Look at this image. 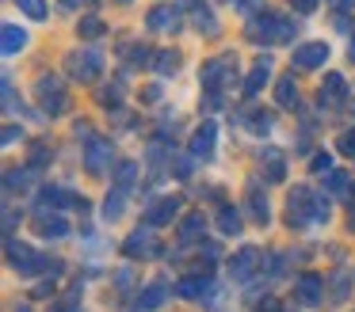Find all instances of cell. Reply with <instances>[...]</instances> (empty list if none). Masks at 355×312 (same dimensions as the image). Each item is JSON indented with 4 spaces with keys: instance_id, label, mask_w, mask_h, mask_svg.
Masks as SVG:
<instances>
[{
    "instance_id": "cell-32",
    "label": "cell",
    "mask_w": 355,
    "mask_h": 312,
    "mask_svg": "<svg viewBox=\"0 0 355 312\" xmlns=\"http://www.w3.org/2000/svg\"><path fill=\"white\" fill-rule=\"evenodd\" d=\"M134 175H138V164H134V160H123V164H119V172H115V183L126 190L134 183Z\"/></svg>"
},
{
    "instance_id": "cell-36",
    "label": "cell",
    "mask_w": 355,
    "mask_h": 312,
    "mask_svg": "<svg viewBox=\"0 0 355 312\" xmlns=\"http://www.w3.org/2000/svg\"><path fill=\"white\" fill-rule=\"evenodd\" d=\"M324 179H329V190H332V194H344V190H347V175H344V172H329Z\"/></svg>"
},
{
    "instance_id": "cell-17",
    "label": "cell",
    "mask_w": 355,
    "mask_h": 312,
    "mask_svg": "<svg viewBox=\"0 0 355 312\" xmlns=\"http://www.w3.org/2000/svg\"><path fill=\"white\" fill-rule=\"evenodd\" d=\"M202 232H207V217H202V210L187 213V217L180 221V240H184V244H195Z\"/></svg>"
},
{
    "instance_id": "cell-45",
    "label": "cell",
    "mask_w": 355,
    "mask_h": 312,
    "mask_svg": "<svg viewBox=\"0 0 355 312\" xmlns=\"http://www.w3.org/2000/svg\"><path fill=\"white\" fill-rule=\"evenodd\" d=\"M176 175H180V179H187V175H191V164H187V160H176Z\"/></svg>"
},
{
    "instance_id": "cell-14",
    "label": "cell",
    "mask_w": 355,
    "mask_h": 312,
    "mask_svg": "<svg viewBox=\"0 0 355 312\" xmlns=\"http://www.w3.org/2000/svg\"><path fill=\"white\" fill-rule=\"evenodd\" d=\"M146 23H149L153 30H176V27H180V8H172V4H157V8H149Z\"/></svg>"
},
{
    "instance_id": "cell-27",
    "label": "cell",
    "mask_w": 355,
    "mask_h": 312,
    "mask_svg": "<svg viewBox=\"0 0 355 312\" xmlns=\"http://www.w3.org/2000/svg\"><path fill=\"white\" fill-rule=\"evenodd\" d=\"M153 65H157V73H161V76H168V73H176V68H180V53L176 50H157Z\"/></svg>"
},
{
    "instance_id": "cell-16",
    "label": "cell",
    "mask_w": 355,
    "mask_h": 312,
    "mask_svg": "<svg viewBox=\"0 0 355 312\" xmlns=\"http://www.w3.org/2000/svg\"><path fill=\"white\" fill-rule=\"evenodd\" d=\"M321 293H324L321 274H302V278H298V301L302 304H317V301H321Z\"/></svg>"
},
{
    "instance_id": "cell-13",
    "label": "cell",
    "mask_w": 355,
    "mask_h": 312,
    "mask_svg": "<svg viewBox=\"0 0 355 312\" xmlns=\"http://www.w3.org/2000/svg\"><path fill=\"white\" fill-rule=\"evenodd\" d=\"M256 263H260V248H241L237 255H233V263H230V274L237 282H245V278H252Z\"/></svg>"
},
{
    "instance_id": "cell-25",
    "label": "cell",
    "mask_w": 355,
    "mask_h": 312,
    "mask_svg": "<svg viewBox=\"0 0 355 312\" xmlns=\"http://www.w3.org/2000/svg\"><path fill=\"white\" fill-rule=\"evenodd\" d=\"M207 289H210V278H207V274H202V278L195 274V278H184V282H180L176 293H180V297H202Z\"/></svg>"
},
{
    "instance_id": "cell-10",
    "label": "cell",
    "mask_w": 355,
    "mask_h": 312,
    "mask_svg": "<svg viewBox=\"0 0 355 312\" xmlns=\"http://www.w3.org/2000/svg\"><path fill=\"white\" fill-rule=\"evenodd\" d=\"M324 61H329V46L324 42H306L294 50V65L298 68H321Z\"/></svg>"
},
{
    "instance_id": "cell-19",
    "label": "cell",
    "mask_w": 355,
    "mask_h": 312,
    "mask_svg": "<svg viewBox=\"0 0 355 312\" xmlns=\"http://www.w3.org/2000/svg\"><path fill=\"white\" fill-rule=\"evenodd\" d=\"M39 228H42V236H50V240H62V236H69V221L58 217V213H46V210L39 213Z\"/></svg>"
},
{
    "instance_id": "cell-24",
    "label": "cell",
    "mask_w": 355,
    "mask_h": 312,
    "mask_svg": "<svg viewBox=\"0 0 355 312\" xmlns=\"http://www.w3.org/2000/svg\"><path fill=\"white\" fill-rule=\"evenodd\" d=\"M218 228H222V236H237L241 232V213L233 210V205H222V213H218Z\"/></svg>"
},
{
    "instance_id": "cell-31",
    "label": "cell",
    "mask_w": 355,
    "mask_h": 312,
    "mask_svg": "<svg viewBox=\"0 0 355 312\" xmlns=\"http://www.w3.org/2000/svg\"><path fill=\"white\" fill-rule=\"evenodd\" d=\"M263 156H268V179L271 183H279V179H283V175H286V167H283V156H279V152H263Z\"/></svg>"
},
{
    "instance_id": "cell-7",
    "label": "cell",
    "mask_w": 355,
    "mask_h": 312,
    "mask_svg": "<svg viewBox=\"0 0 355 312\" xmlns=\"http://www.w3.org/2000/svg\"><path fill=\"white\" fill-rule=\"evenodd\" d=\"M157 236H153V225H146V228H134L130 236H126V244H123V255L126 259H149V255H157Z\"/></svg>"
},
{
    "instance_id": "cell-21",
    "label": "cell",
    "mask_w": 355,
    "mask_h": 312,
    "mask_svg": "<svg viewBox=\"0 0 355 312\" xmlns=\"http://www.w3.org/2000/svg\"><path fill=\"white\" fill-rule=\"evenodd\" d=\"M39 198H42L46 210H50V205H54V210H62V205H80V198L73 194V190H62V187H46Z\"/></svg>"
},
{
    "instance_id": "cell-3",
    "label": "cell",
    "mask_w": 355,
    "mask_h": 312,
    "mask_svg": "<svg viewBox=\"0 0 355 312\" xmlns=\"http://www.w3.org/2000/svg\"><path fill=\"white\" fill-rule=\"evenodd\" d=\"M65 68H69V76H77L80 84H96L103 73V53L100 50H77V53H69Z\"/></svg>"
},
{
    "instance_id": "cell-47",
    "label": "cell",
    "mask_w": 355,
    "mask_h": 312,
    "mask_svg": "<svg viewBox=\"0 0 355 312\" xmlns=\"http://www.w3.org/2000/svg\"><path fill=\"white\" fill-rule=\"evenodd\" d=\"M352 61H355V38H352Z\"/></svg>"
},
{
    "instance_id": "cell-49",
    "label": "cell",
    "mask_w": 355,
    "mask_h": 312,
    "mask_svg": "<svg viewBox=\"0 0 355 312\" xmlns=\"http://www.w3.org/2000/svg\"><path fill=\"white\" fill-rule=\"evenodd\" d=\"M88 4H96V0H88Z\"/></svg>"
},
{
    "instance_id": "cell-33",
    "label": "cell",
    "mask_w": 355,
    "mask_h": 312,
    "mask_svg": "<svg viewBox=\"0 0 355 312\" xmlns=\"http://www.w3.org/2000/svg\"><path fill=\"white\" fill-rule=\"evenodd\" d=\"M100 103H103V107H119V103H123V84L111 80V88L100 91Z\"/></svg>"
},
{
    "instance_id": "cell-46",
    "label": "cell",
    "mask_w": 355,
    "mask_h": 312,
    "mask_svg": "<svg viewBox=\"0 0 355 312\" xmlns=\"http://www.w3.org/2000/svg\"><path fill=\"white\" fill-rule=\"evenodd\" d=\"M329 4H332V8H336V12H347V8H352V4H355V0H329Z\"/></svg>"
},
{
    "instance_id": "cell-34",
    "label": "cell",
    "mask_w": 355,
    "mask_h": 312,
    "mask_svg": "<svg viewBox=\"0 0 355 312\" xmlns=\"http://www.w3.org/2000/svg\"><path fill=\"white\" fill-rule=\"evenodd\" d=\"M195 27H199L202 35H218V23H214V15H210L207 8H199V12H195Z\"/></svg>"
},
{
    "instance_id": "cell-28",
    "label": "cell",
    "mask_w": 355,
    "mask_h": 312,
    "mask_svg": "<svg viewBox=\"0 0 355 312\" xmlns=\"http://www.w3.org/2000/svg\"><path fill=\"white\" fill-rule=\"evenodd\" d=\"M50 156H54L50 141H31V167H35V172H39V167H46Z\"/></svg>"
},
{
    "instance_id": "cell-44",
    "label": "cell",
    "mask_w": 355,
    "mask_h": 312,
    "mask_svg": "<svg viewBox=\"0 0 355 312\" xmlns=\"http://www.w3.org/2000/svg\"><path fill=\"white\" fill-rule=\"evenodd\" d=\"M256 312H279V301H275V297H268V301L256 304Z\"/></svg>"
},
{
    "instance_id": "cell-26",
    "label": "cell",
    "mask_w": 355,
    "mask_h": 312,
    "mask_svg": "<svg viewBox=\"0 0 355 312\" xmlns=\"http://www.w3.org/2000/svg\"><path fill=\"white\" fill-rule=\"evenodd\" d=\"M31 172L35 167H24V172H19V167H8V172H4V187L8 190H27L31 187Z\"/></svg>"
},
{
    "instance_id": "cell-2",
    "label": "cell",
    "mask_w": 355,
    "mask_h": 312,
    "mask_svg": "<svg viewBox=\"0 0 355 312\" xmlns=\"http://www.w3.org/2000/svg\"><path fill=\"white\" fill-rule=\"evenodd\" d=\"M8 263H12V270H19V274H62V259H46V255H39V251H31L27 244H16V240H8Z\"/></svg>"
},
{
    "instance_id": "cell-48",
    "label": "cell",
    "mask_w": 355,
    "mask_h": 312,
    "mask_svg": "<svg viewBox=\"0 0 355 312\" xmlns=\"http://www.w3.org/2000/svg\"><path fill=\"white\" fill-rule=\"evenodd\" d=\"M352 228H355V210H352Z\"/></svg>"
},
{
    "instance_id": "cell-1",
    "label": "cell",
    "mask_w": 355,
    "mask_h": 312,
    "mask_svg": "<svg viewBox=\"0 0 355 312\" xmlns=\"http://www.w3.org/2000/svg\"><path fill=\"white\" fill-rule=\"evenodd\" d=\"M294 27H298V23L283 19L279 12H260V15H252V23L245 27V35L252 38V42H291Z\"/></svg>"
},
{
    "instance_id": "cell-15",
    "label": "cell",
    "mask_w": 355,
    "mask_h": 312,
    "mask_svg": "<svg viewBox=\"0 0 355 312\" xmlns=\"http://www.w3.org/2000/svg\"><path fill=\"white\" fill-rule=\"evenodd\" d=\"M24 46H27V30L16 27V23H4V30H0V53L12 57V53H19Z\"/></svg>"
},
{
    "instance_id": "cell-35",
    "label": "cell",
    "mask_w": 355,
    "mask_h": 312,
    "mask_svg": "<svg viewBox=\"0 0 355 312\" xmlns=\"http://www.w3.org/2000/svg\"><path fill=\"white\" fill-rule=\"evenodd\" d=\"M31 19H46V0H16Z\"/></svg>"
},
{
    "instance_id": "cell-6",
    "label": "cell",
    "mask_w": 355,
    "mask_h": 312,
    "mask_svg": "<svg viewBox=\"0 0 355 312\" xmlns=\"http://www.w3.org/2000/svg\"><path fill=\"white\" fill-rule=\"evenodd\" d=\"M237 80V61L233 57H210L202 65V88L207 91H218L222 84H233Z\"/></svg>"
},
{
    "instance_id": "cell-29",
    "label": "cell",
    "mask_w": 355,
    "mask_h": 312,
    "mask_svg": "<svg viewBox=\"0 0 355 312\" xmlns=\"http://www.w3.org/2000/svg\"><path fill=\"white\" fill-rule=\"evenodd\" d=\"M77 30H80V38H100L107 27H103V19H96V15H85V19L77 23Z\"/></svg>"
},
{
    "instance_id": "cell-42",
    "label": "cell",
    "mask_w": 355,
    "mask_h": 312,
    "mask_svg": "<svg viewBox=\"0 0 355 312\" xmlns=\"http://www.w3.org/2000/svg\"><path fill=\"white\" fill-rule=\"evenodd\" d=\"M309 167H313L317 175H321V172H329V167H332V156H329V152H321V156H313V164H309Z\"/></svg>"
},
{
    "instance_id": "cell-18",
    "label": "cell",
    "mask_w": 355,
    "mask_h": 312,
    "mask_svg": "<svg viewBox=\"0 0 355 312\" xmlns=\"http://www.w3.org/2000/svg\"><path fill=\"white\" fill-rule=\"evenodd\" d=\"M268 76H271V57H256L252 73H248V80H245V95H256V91L268 84Z\"/></svg>"
},
{
    "instance_id": "cell-41",
    "label": "cell",
    "mask_w": 355,
    "mask_h": 312,
    "mask_svg": "<svg viewBox=\"0 0 355 312\" xmlns=\"http://www.w3.org/2000/svg\"><path fill=\"white\" fill-rule=\"evenodd\" d=\"M340 152H344V156H355V129H347V134L340 137Z\"/></svg>"
},
{
    "instance_id": "cell-40",
    "label": "cell",
    "mask_w": 355,
    "mask_h": 312,
    "mask_svg": "<svg viewBox=\"0 0 355 312\" xmlns=\"http://www.w3.org/2000/svg\"><path fill=\"white\" fill-rule=\"evenodd\" d=\"M317 4H321V0H291V8L298 15H309V12H317Z\"/></svg>"
},
{
    "instance_id": "cell-9",
    "label": "cell",
    "mask_w": 355,
    "mask_h": 312,
    "mask_svg": "<svg viewBox=\"0 0 355 312\" xmlns=\"http://www.w3.org/2000/svg\"><path fill=\"white\" fill-rule=\"evenodd\" d=\"M107 160H111V141L107 137H92L88 149H85V167L92 175H103L107 172Z\"/></svg>"
},
{
    "instance_id": "cell-37",
    "label": "cell",
    "mask_w": 355,
    "mask_h": 312,
    "mask_svg": "<svg viewBox=\"0 0 355 312\" xmlns=\"http://www.w3.org/2000/svg\"><path fill=\"white\" fill-rule=\"evenodd\" d=\"M16 88H12V80H8V76H4V111H8V114H16Z\"/></svg>"
},
{
    "instance_id": "cell-22",
    "label": "cell",
    "mask_w": 355,
    "mask_h": 312,
    "mask_svg": "<svg viewBox=\"0 0 355 312\" xmlns=\"http://www.w3.org/2000/svg\"><path fill=\"white\" fill-rule=\"evenodd\" d=\"M248 213L252 221L268 225V198H260V183H248Z\"/></svg>"
},
{
    "instance_id": "cell-23",
    "label": "cell",
    "mask_w": 355,
    "mask_h": 312,
    "mask_svg": "<svg viewBox=\"0 0 355 312\" xmlns=\"http://www.w3.org/2000/svg\"><path fill=\"white\" fill-rule=\"evenodd\" d=\"M275 103L279 107H294V103H298V84H294V73L283 76V80L275 84Z\"/></svg>"
},
{
    "instance_id": "cell-4",
    "label": "cell",
    "mask_w": 355,
    "mask_h": 312,
    "mask_svg": "<svg viewBox=\"0 0 355 312\" xmlns=\"http://www.w3.org/2000/svg\"><path fill=\"white\" fill-rule=\"evenodd\" d=\"M313 210H317V198L309 194L306 187H294L291 198H286V225H291V228H302L306 221H317Z\"/></svg>"
},
{
    "instance_id": "cell-12",
    "label": "cell",
    "mask_w": 355,
    "mask_h": 312,
    "mask_svg": "<svg viewBox=\"0 0 355 312\" xmlns=\"http://www.w3.org/2000/svg\"><path fill=\"white\" fill-rule=\"evenodd\" d=\"M347 99V80L340 73H329L321 84V107H340Z\"/></svg>"
},
{
    "instance_id": "cell-43",
    "label": "cell",
    "mask_w": 355,
    "mask_h": 312,
    "mask_svg": "<svg viewBox=\"0 0 355 312\" xmlns=\"http://www.w3.org/2000/svg\"><path fill=\"white\" fill-rule=\"evenodd\" d=\"M16 141H24V129H19V126H4V145H16Z\"/></svg>"
},
{
    "instance_id": "cell-8",
    "label": "cell",
    "mask_w": 355,
    "mask_h": 312,
    "mask_svg": "<svg viewBox=\"0 0 355 312\" xmlns=\"http://www.w3.org/2000/svg\"><path fill=\"white\" fill-rule=\"evenodd\" d=\"M180 198H157L153 205L146 210V225H153V228H161V225H172V221L180 217Z\"/></svg>"
},
{
    "instance_id": "cell-20",
    "label": "cell",
    "mask_w": 355,
    "mask_h": 312,
    "mask_svg": "<svg viewBox=\"0 0 355 312\" xmlns=\"http://www.w3.org/2000/svg\"><path fill=\"white\" fill-rule=\"evenodd\" d=\"M164 293H168V282H164V278L149 282V286L141 289V309H146V312L161 309V304H164Z\"/></svg>"
},
{
    "instance_id": "cell-50",
    "label": "cell",
    "mask_w": 355,
    "mask_h": 312,
    "mask_svg": "<svg viewBox=\"0 0 355 312\" xmlns=\"http://www.w3.org/2000/svg\"><path fill=\"white\" fill-rule=\"evenodd\" d=\"M123 4H130V0H123Z\"/></svg>"
},
{
    "instance_id": "cell-5",
    "label": "cell",
    "mask_w": 355,
    "mask_h": 312,
    "mask_svg": "<svg viewBox=\"0 0 355 312\" xmlns=\"http://www.w3.org/2000/svg\"><path fill=\"white\" fill-rule=\"evenodd\" d=\"M39 107L46 114H65L69 111V95H65V84L58 76H42L39 80Z\"/></svg>"
},
{
    "instance_id": "cell-38",
    "label": "cell",
    "mask_w": 355,
    "mask_h": 312,
    "mask_svg": "<svg viewBox=\"0 0 355 312\" xmlns=\"http://www.w3.org/2000/svg\"><path fill=\"white\" fill-rule=\"evenodd\" d=\"M149 53H153L149 46H130V61H134V65H149V61H153Z\"/></svg>"
},
{
    "instance_id": "cell-11",
    "label": "cell",
    "mask_w": 355,
    "mask_h": 312,
    "mask_svg": "<svg viewBox=\"0 0 355 312\" xmlns=\"http://www.w3.org/2000/svg\"><path fill=\"white\" fill-rule=\"evenodd\" d=\"M214 137H218V126L214 122H202V126L195 129V137H191V156H199V160L214 156Z\"/></svg>"
},
{
    "instance_id": "cell-30",
    "label": "cell",
    "mask_w": 355,
    "mask_h": 312,
    "mask_svg": "<svg viewBox=\"0 0 355 312\" xmlns=\"http://www.w3.org/2000/svg\"><path fill=\"white\" fill-rule=\"evenodd\" d=\"M103 217H107V221H119V217H123V187H119L115 194H107V205H103Z\"/></svg>"
},
{
    "instance_id": "cell-39",
    "label": "cell",
    "mask_w": 355,
    "mask_h": 312,
    "mask_svg": "<svg viewBox=\"0 0 355 312\" xmlns=\"http://www.w3.org/2000/svg\"><path fill=\"white\" fill-rule=\"evenodd\" d=\"M248 126L256 129V134H263V129L271 126V118H268V111H252V118H248Z\"/></svg>"
}]
</instances>
